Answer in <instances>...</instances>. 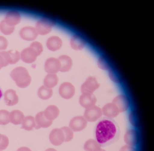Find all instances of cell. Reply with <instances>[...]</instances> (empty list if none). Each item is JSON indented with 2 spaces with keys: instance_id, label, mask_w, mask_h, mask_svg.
I'll return each mask as SVG.
<instances>
[{
  "instance_id": "cell-1",
  "label": "cell",
  "mask_w": 154,
  "mask_h": 151,
  "mask_svg": "<svg viewBox=\"0 0 154 151\" xmlns=\"http://www.w3.org/2000/svg\"><path fill=\"white\" fill-rule=\"evenodd\" d=\"M120 134L118 124L112 118L104 117L96 124L94 130L95 140L101 146L109 145L116 141Z\"/></svg>"
},
{
  "instance_id": "cell-2",
  "label": "cell",
  "mask_w": 154,
  "mask_h": 151,
  "mask_svg": "<svg viewBox=\"0 0 154 151\" xmlns=\"http://www.w3.org/2000/svg\"><path fill=\"white\" fill-rule=\"evenodd\" d=\"M73 137V132L69 127L64 126L61 128L53 129L50 133L49 139L53 145L58 146L63 142L71 140Z\"/></svg>"
},
{
  "instance_id": "cell-3",
  "label": "cell",
  "mask_w": 154,
  "mask_h": 151,
  "mask_svg": "<svg viewBox=\"0 0 154 151\" xmlns=\"http://www.w3.org/2000/svg\"><path fill=\"white\" fill-rule=\"evenodd\" d=\"M10 75L20 88L27 87L31 81V77L27 69L22 66H18L14 69L11 72Z\"/></svg>"
},
{
  "instance_id": "cell-4",
  "label": "cell",
  "mask_w": 154,
  "mask_h": 151,
  "mask_svg": "<svg viewBox=\"0 0 154 151\" xmlns=\"http://www.w3.org/2000/svg\"><path fill=\"white\" fill-rule=\"evenodd\" d=\"M56 24V22L54 20L44 17L39 19L37 21L35 28L38 34L45 35L51 31L53 27Z\"/></svg>"
},
{
  "instance_id": "cell-5",
  "label": "cell",
  "mask_w": 154,
  "mask_h": 151,
  "mask_svg": "<svg viewBox=\"0 0 154 151\" xmlns=\"http://www.w3.org/2000/svg\"><path fill=\"white\" fill-rule=\"evenodd\" d=\"M39 55L36 50L30 45L28 47L25 48L22 51L20 57L24 62L31 63L35 62L38 56Z\"/></svg>"
},
{
  "instance_id": "cell-6",
  "label": "cell",
  "mask_w": 154,
  "mask_h": 151,
  "mask_svg": "<svg viewBox=\"0 0 154 151\" xmlns=\"http://www.w3.org/2000/svg\"><path fill=\"white\" fill-rule=\"evenodd\" d=\"M61 65L58 58L50 57L45 61L44 64V69L48 74H55L60 69Z\"/></svg>"
},
{
  "instance_id": "cell-7",
  "label": "cell",
  "mask_w": 154,
  "mask_h": 151,
  "mask_svg": "<svg viewBox=\"0 0 154 151\" xmlns=\"http://www.w3.org/2000/svg\"><path fill=\"white\" fill-rule=\"evenodd\" d=\"M75 88L70 82H65L61 84L59 88L60 96L65 99H69L73 97L75 93Z\"/></svg>"
},
{
  "instance_id": "cell-8",
  "label": "cell",
  "mask_w": 154,
  "mask_h": 151,
  "mask_svg": "<svg viewBox=\"0 0 154 151\" xmlns=\"http://www.w3.org/2000/svg\"><path fill=\"white\" fill-rule=\"evenodd\" d=\"M86 40L81 35L75 34L72 35L69 40L71 47L76 51L82 50L87 45Z\"/></svg>"
},
{
  "instance_id": "cell-9",
  "label": "cell",
  "mask_w": 154,
  "mask_h": 151,
  "mask_svg": "<svg viewBox=\"0 0 154 151\" xmlns=\"http://www.w3.org/2000/svg\"><path fill=\"white\" fill-rule=\"evenodd\" d=\"M87 121L84 117L78 116L72 118L70 120L69 126L70 128L74 132L81 131L87 126Z\"/></svg>"
},
{
  "instance_id": "cell-10",
  "label": "cell",
  "mask_w": 154,
  "mask_h": 151,
  "mask_svg": "<svg viewBox=\"0 0 154 151\" xmlns=\"http://www.w3.org/2000/svg\"><path fill=\"white\" fill-rule=\"evenodd\" d=\"M20 37L23 40L32 41L37 37L38 34L35 27L26 26L21 29L19 32Z\"/></svg>"
},
{
  "instance_id": "cell-11",
  "label": "cell",
  "mask_w": 154,
  "mask_h": 151,
  "mask_svg": "<svg viewBox=\"0 0 154 151\" xmlns=\"http://www.w3.org/2000/svg\"><path fill=\"white\" fill-rule=\"evenodd\" d=\"M63 41L58 36H51L49 37L46 40V45L49 50L54 52L59 50L62 47Z\"/></svg>"
},
{
  "instance_id": "cell-12",
  "label": "cell",
  "mask_w": 154,
  "mask_h": 151,
  "mask_svg": "<svg viewBox=\"0 0 154 151\" xmlns=\"http://www.w3.org/2000/svg\"><path fill=\"white\" fill-rule=\"evenodd\" d=\"M124 140L126 144L134 146L138 142L137 132L134 129H130L127 130L124 136Z\"/></svg>"
},
{
  "instance_id": "cell-13",
  "label": "cell",
  "mask_w": 154,
  "mask_h": 151,
  "mask_svg": "<svg viewBox=\"0 0 154 151\" xmlns=\"http://www.w3.org/2000/svg\"><path fill=\"white\" fill-rule=\"evenodd\" d=\"M21 19L20 14L17 11L11 10L7 13L4 20L9 25L14 26L20 22Z\"/></svg>"
},
{
  "instance_id": "cell-14",
  "label": "cell",
  "mask_w": 154,
  "mask_h": 151,
  "mask_svg": "<svg viewBox=\"0 0 154 151\" xmlns=\"http://www.w3.org/2000/svg\"><path fill=\"white\" fill-rule=\"evenodd\" d=\"M4 101L5 104L9 106H12L17 104L19 101V97L16 91L10 89L6 91L4 94Z\"/></svg>"
},
{
  "instance_id": "cell-15",
  "label": "cell",
  "mask_w": 154,
  "mask_h": 151,
  "mask_svg": "<svg viewBox=\"0 0 154 151\" xmlns=\"http://www.w3.org/2000/svg\"><path fill=\"white\" fill-rule=\"evenodd\" d=\"M96 107L91 106L87 108L85 110L84 117L86 120L90 122H94L98 120L101 116L100 112H97Z\"/></svg>"
},
{
  "instance_id": "cell-16",
  "label": "cell",
  "mask_w": 154,
  "mask_h": 151,
  "mask_svg": "<svg viewBox=\"0 0 154 151\" xmlns=\"http://www.w3.org/2000/svg\"><path fill=\"white\" fill-rule=\"evenodd\" d=\"M96 85L95 79L92 77L89 76L82 85L81 92L82 93L91 94L95 89Z\"/></svg>"
},
{
  "instance_id": "cell-17",
  "label": "cell",
  "mask_w": 154,
  "mask_h": 151,
  "mask_svg": "<svg viewBox=\"0 0 154 151\" xmlns=\"http://www.w3.org/2000/svg\"><path fill=\"white\" fill-rule=\"evenodd\" d=\"M95 102L94 96L91 93H82L79 98V103L81 105L86 108L92 106Z\"/></svg>"
},
{
  "instance_id": "cell-18",
  "label": "cell",
  "mask_w": 154,
  "mask_h": 151,
  "mask_svg": "<svg viewBox=\"0 0 154 151\" xmlns=\"http://www.w3.org/2000/svg\"><path fill=\"white\" fill-rule=\"evenodd\" d=\"M57 58L60 63V72H66L71 69L72 65V61L69 56L65 54L62 55Z\"/></svg>"
},
{
  "instance_id": "cell-19",
  "label": "cell",
  "mask_w": 154,
  "mask_h": 151,
  "mask_svg": "<svg viewBox=\"0 0 154 151\" xmlns=\"http://www.w3.org/2000/svg\"><path fill=\"white\" fill-rule=\"evenodd\" d=\"M60 111L56 106L50 105L48 106L44 111L45 117L48 120L53 121L58 116Z\"/></svg>"
},
{
  "instance_id": "cell-20",
  "label": "cell",
  "mask_w": 154,
  "mask_h": 151,
  "mask_svg": "<svg viewBox=\"0 0 154 151\" xmlns=\"http://www.w3.org/2000/svg\"><path fill=\"white\" fill-rule=\"evenodd\" d=\"M35 121L37 127L38 129L42 128H47L50 126L53 121L48 120L45 117L44 111L38 113L35 116Z\"/></svg>"
},
{
  "instance_id": "cell-21",
  "label": "cell",
  "mask_w": 154,
  "mask_h": 151,
  "mask_svg": "<svg viewBox=\"0 0 154 151\" xmlns=\"http://www.w3.org/2000/svg\"><path fill=\"white\" fill-rule=\"evenodd\" d=\"M38 129L34 117L32 116H28L24 117L22 122L21 128L27 131L33 130L34 128Z\"/></svg>"
},
{
  "instance_id": "cell-22",
  "label": "cell",
  "mask_w": 154,
  "mask_h": 151,
  "mask_svg": "<svg viewBox=\"0 0 154 151\" xmlns=\"http://www.w3.org/2000/svg\"><path fill=\"white\" fill-rule=\"evenodd\" d=\"M24 117V115L23 113L18 110L12 111L9 114L10 121L14 125L20 124Z\"/></svg>"
},
{
  "instance_id": "cell-23",
  "label": "cell",
  "mask_w": 154,
  "mask_h": 151,
  "mask_svg": "<svg viewBox=\"0 0 154 151\" xmlns=\"http://www.w3.org/2000/svg\"><path fill=\"white\" fill-rule=\"evenodd\" d=\"M58 80V78L56 74H48L44 80V86L51 89L57 85Z\"/></svg>"
},
{
  "instance_id": "cell-24",
  "label": "cell",
  "mask_w": 154,
  "mask_h": 151,
  "mask_svg": "<svg viewBox=\"0 0 154 151\" xmlns=\"http://www.w3.org/2000/svg\"><path fill=\"white\" fill-rule=\"evenodd\" d=\"M53 93V90L51 89L42 85L38 88L37 95L40 98L45 100L50 98L52 96Z\"/></svg>"
},
{
  "instance_id": "cell-25",
  "label": "cell",
  "mask_w": 154,
  "mask_h": 151,
  "mask_svg": "<svg viewBox=\"0 0 154 151\" xmlns=\"http://www.w3.org/2000/svg\"><path fill=\"white\" fill-rule=\"evenodd\" d=\"M101 147L95 140L90 139L85 143L84 149L85 151H98Z\"/></svg>"
},
{
  "instance_id": "cell-26",
  "label": "cell",
  "mask_w": 154,
  "mask_h": 151,
  "mask_svg": "<svg viewBox=\"0 0 154 151\" xmlns=\"http://www.w3.org/2000/svg\"><path fill=\"white\" fill-rule=\"evenodd\" d=\"M14 26L9 25L4 20L0 22V31L5 35H9L11 34L14 32Z\"/></svg>"
},
{
  "instance_id": "cell-27",
  "label": "cell",
  "mask_w": 154,
  "mask_h": 151,
  "mask_svg": "<svg viewBox=\"0 0 154 151\" xmlns=\"http://www.w3.org/2000/svg\"><path fill=\"white\" fill-rule=\"evenodd\" d=\"M9 64H10V60L8 51L0 52V69Z\"/></svg>"
},
{
  "instance_id": "cell-28",
  "label": "cell",
  "mask_w": 154,
  "mask_h": 151,
  "mask_svg": "<svg viewBox=\"0 0 154 151\" xmlns=\"http://www.w3.org/2000/svg\"><path fill=\"white\" fill-rule=\"evenodd\" d=\"M9 114V112L7 110H0V125H6L10 122Z\"/></svg>"
},
{
  "instance_id": "cell-29",
  "label": "cell",
  "mask_w": 154,
  "mask_h": 151,
  "mask_svg": "<svg viewBox=\"0 0 154 151\" xmlns=\"http://www.w3.org/2000/svg\"><path fill=\"white\" fill-rule=\"evenodd\" d=\"M8 51L10 59V64H14L20 59V54L17 50H10Z\"/></svg>"
},
{
  "instance_id": "cell-30",
  "label": "cell",
  "mask_w": 154,
  "mask_h": 151,
  "mask_svg": "<svg viewBox=\"0 0 154 151\" xmlns=\"http://www.w3.org/2000/svg\"><path fill=\"white\" fill-rule=\"evenodd\" d=\"M9 139L8 137L0 133V150L5 149L9 144Z\"/></svg>"
},
{
  "instance_id": "cell-31",
  "label": "cell",
  "mask_w": 154,
  "mask_h": 151,
  "mask_svg": "<svg viewBox=\"0 0 154 151\" xmlns=\"http://www.w3.org/2000/svg\"><path fill=\"white\" fill-rule=\"evenodd\" d=\"M8 44V41L4 37L0 36V51L5 50Z\"/></svg>"
},
{
  "instance_id": "cell-32",
  "label": "cell",
  "mask_w": 154,
  "mask_h": 151,
  "mask_svg": "<svg viewBox=\"0 0 154 151\" xmlns=\"http://www.w3.org/2000/svg\"><path fill=\"white\" fill-rule=\"evenodd\" d=\"M119 151H137V150L133 146L126 144L122 146Z\"/></svg>"
},
{
  "instance_id": "cell-33",
  "label": "cell",
  "mask_w": 154,
  "mask_h": 151,
  "mask_svg": "<svg viewBox=\"0 0 154 151\" xmlns=\"http://www.w3.org/2000/svg\"><path fill=\"white\" fill-rule=\"evenodd\" d=\"M16 151H32L29 148L26 147H22L17 149Z\"/></svg>"
},
{
  "instance_id": "cell-34",
  "label": "cell",
  "mask_w": 154,
  "mask_h": 151,
  "mask_svg": "<svg viewBox=\"0 0 154 151\" xmlns=\"http://www.w3.org/2000/svg\"><path fill=\"white\" fill-rule=\"evenodd\" d=\"M45 151H57L54 149L53 148H49L47 149Z\"/></svg>"
},
{
  "instance_id": "cell-35",
  "label": "cell",
  "mask_w": 154,
  "mask_h": 151,
  "mask_svg": "<svg viewBox=\"0 0 154 151\" xmlns=\"http://www.w3.org/2000/svg\"><path fill=\"white\" fill-rule=\"evenodd\" d=\"M3 96V92L2 89L0 87V99Z\"/></svg>"
},
{
  "instance_id": "cell-36",
  "label": "cell",
  "mask_w": 154,
  "mask_h": 151,
  "mask_svg": "<svg viewBox=\"0 0 154 151\" xmlns=\"http://www.w3.org/2000/svg\"><path fill=\"white\" fill-rule=\"evenodd\" d=\"M98 151H106L105 149L101 148L100 149H99Z\"/></svg>"
},
{
  "instance_id": "cell-37",
  "label": "cell",
  "mask_w": 154,
  "mask_h": 151,
  "mask_svg": "<svg viewBox=\"0 0 154 151\" xmlns=\"http://www.w3.org/2000/svg\"><path fill=\"white\" fill-rule=\"evenodd\" d=\"M0 151H1V150H0Z\"/></svg>"
}]
</instances>
